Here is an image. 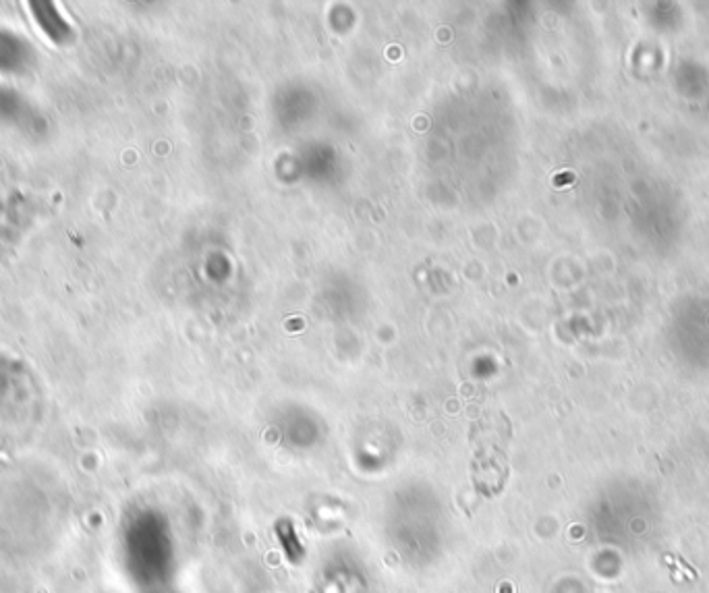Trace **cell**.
I'll return each instance as SVG.
<instances>
[{"instance_id":"1","label":"cell","mask_w":709,"mask_h":593,"mask_svg":"<svg viewBox=\"0 0 709 593\" xmlns=\"http://www.w3.org/2000/svg\"><path fill=\"white\" fill-rule=\"evenodd\" d=\"M32 13L36 15L42 32L54 40L56 44H63L69 38V25L67 21L61 17V13L54 9V5L50 3H32Z\"/></svg>"}]
</instances>
